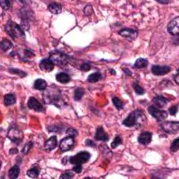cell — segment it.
<instances>
[{
    "label": "cell",
    "instance_id": "obj_27",
    "mask_svg": "<svg viewBox=\"0 0 179 179\" xmlns=\"http://www.w3.org/2000/svg\"><path fill=\"white\" fill-rule=\"evenodd\" d=\"M13 47L12 43L9 40L4 39L1 43V48L4 51H7Z\"/></svg>",
    "mask_w": 179,
    "mask_h": 179
},
{
    "label": "cell",
    "instance_id": "obj_31",
    "mask_svg": "<svg viewBox=\"0 0 179 179\" xmlns=\"http://www.w3.org/2000/svg\"><path fill=\"white\" fill-rule=\"evenodd\" d=\"M122 141L121 138H120V136H117L115 139H114L113 142L111 143V148L114 149L118 147V146H119L120 144H122Z\"/></svg>",
    "mask_w": 179,
    "mask_h": 179
},
{
    "label": "cell",
    "instance_id": "obj_21",
    "mask_svg": "<svg viewBox=\"0 0 179 179\" xmlns=\"http://www.w3.org/2000/svg\"><path fill=\"white\" fill-rule=\"evenodd\" d=\"M48 9L52 13L58 14L62 11V6L57 2H52L48 5Z\"/></svg>",
    "mask_w": 179,
    "mask_h": 179
},
{
    "label": "cell",
    "instance_id": "obj_4",
    "mask_svg": "<svg viewBox=\"0 0 179 179\" xmlns=\"http://www.w3.org/2000/svg\"><path fill=\"white\" fill-rule=\"evenodd\" d=\"M90 154L87 151H81L73 157H69V162L73 164H82L90 160Z\"/></svg>",
    "mask_w": 179,
    "mask_h": 179
},
{
    "label": "cell",
    "instance_id": "obj_23",
    "mask_svg": "<svg viewBox=\"0 0 179 179\" xmlns=\"http://www.w3.org/2000/svg\"><path fill=\"white\" fill-rule=\"evenodd\" d=\"M20 174V168L17 165L13 166L12 168L10 169L9 171H8V177L9 178H18Z\"/></svg>",
    "mask_w": 179,
    "mask_h": 179
},
{
    "label": "cell",
    "instance_id": "obj_6",
    "mask_svg": "<svg viewBox=\"0 0 179 179\" xmlns=\"http://www.w3.org/2000/svg\"><path fill=\"white\" fill-rule=\"evenodd\" d=\"M148 112L159 122L163 121L168 116V113L166 111L160 110V108L155 107L154 106H150L148 107Z\"/></svg>",
    "mask_w": 179,
    "mask_h": 179
},
{
    "label": "cell",
    "instance_id": "obj_19",
    "mask_svg": "<svg viewBox=\"0 0 179 179\" xmlns=\"http://www.w3.org/2000/svg\"><path fill=\"white\" fill-rule=\"evenodd\" d=\"M47 87V83L45 80L39 78L34 81V88L37 90H45Z\"/></svg>",
    "mask_w": 179,
    "mask_h": 179
},
{
    "label": "cell",
    "instance_id": "obj_10",
    "mask_svg": "<svg viewBox=\"0 0 179 179\" xmlns=\"http://www.w3.org/2000/svg\"><path fill=\"white\" fill-rule=\"evenodd\" d=\"M118 34L120 36L126 38L127 40L132 41L137 39L138 36V32L137 30H134V29H130V28H125L122 29L120 30Z\"/></svg>",
    "mask_w": 179,
    "mask_h": 179
},
{
    "label": "cell",
    "instance_id": "obj_1",
    "mask_svg": "<svg viewBox=\"0 0 179 179\" xmlns=\"http://www.w3.org/2000/svg\"><path fill=\"white\" fill-rule=\"evenodd\" d=\"M146 120V117L143 111L137 109L123 120L122 124L127 127H141L145 124Z\"/></svg>",
    "mask_w": 179,
    "mask_h": 179
},
{
    "label": "cell",
    "instance_id": "obj_18",
    "mask_svg": "<svg viewBox=\"0 0 179 179\" xmlns=\"http://www.w3.org/2000/svg\"><path fill=\"white\" fill-rule=\"evenodd\" d=\"M153 102L155 106H157L159 108H163L165 107L166 105L169 103V100L168 99H167L163 96H156L153 99Z\"/></svg>",
    "mask_w": 179,
    "mask_h": 179
},
{
    "label": "cell",
    "instance_id": "obj_25",
    "mask_svg": "<svg viewBox=\"0 0 179 179\" xmlns=\"http://www.w3.org/2000/svg\"><path fill=\"white\" fill-rule=\"evenodd\" d=\"M4 104L7 106V107L13 105L14 104H16V102L15 96H14L13 94H8V95H6L4 97Z\"/></svg>",
    "mask_w": 179,
    "mask_h": 179
},
{
    "label": "cell",
    "instance_id": "obj_13",
    "mask_svg": "<svg viewBox=\"0 0 179 179\" xmlns=\"http://www.w3.org/2000/svg\"><path fill=\"white\" fill-rule=\"evenodd\" d=\"M27 106L30 109L37 111V112H42L43 111V106L40 103L39 101L35 97H30L28 100Z\"/></svg>",
    "mask_w": 179,
    "mask_h": 179
},
{
    "label": "cell",
    "instance_id": "obj_5",
    "mask_svg": "<svg viewBox=\"0 0 179 179\" xmlns=\"http://www.w3.org/2000/svg\"><path fill=\"white\" fill-rule=\"evenodd\" d=\"M50 59H51L54 63L57 64V65L61 67H64L67 64V55H64L62 52L60 51H55L50 54Z\"/></svg>",
    "mask_w": 179,
    "mask_h": 179
},
{
    "label": "cell",
    "instance_id": "obj_12",
    "mask_svg": "<svg viewBox=\"0 0 179 179\" xmlns=\"http://www.w3.org/2000/svg\"><path fill=\"white\" fill-rule=\"evenodd\" d=\"M171 71V68L168 66L154 65L152 67L151 72L155 76H164Z\"/></svg>",
    "mask_w": 179,
    "mask_h": 179
},
{
    "label": "cell",
    "instance_id": "obj_34",
    "mask_svg": "<svg viewBox=\"0 0 179 179\" xmlns=\"http://www.w3.org/2000/svg\"><path fill=\"white\" fill-rule=\"evenodd\" d=\"M0 5L4 10H8L11 7V2L8 0H2L0 1Z\"/></svg>",
    "mask_w": 179,
    "mask_h": 179
},
{
    "label": "cell",
    "instance_id": "obj_20",
    "mask_svg": "<svg viewBox=\"0 0 179 179\" xmlns=\"http://www.w3.org/2000/svg\"><path fill=\"white\" fill-rule=\"evenodd\" d=\"M55 78H56V80L59 82V83L64 84L69 83L70 80H71V78H70L69 74H66V73H59V74L56 75Z\"/></svg>",
    "mask_w": 179,
    "mask_h": 179
},
{
    "label": "cell",
    "instance_id": "obj_40",
    "mask_svg": "<svg viewBox=\"0 0 179 179\" xmlns=\"http://www.w3.org/2000/svg\"><path fill=\"white\" fill-rule=\"evenodd\" d=\"M82 165L81 164H76V166L73 168V170H74V172H75L76 173H77V174H80V173L82 172Z\"/></svg>",
    "mask_w": 179,
    "mask_h": 179
},
{
    "label": "cell",
    "instance_id": "obj_36",
    "mask_svg": "<svg viewBox=\"0 0 179 179\" xmlns=\"http://www.w3.org/2000/svg\"><path fill=\"white\" fill-rule=\"evenodd\" d=\"M74 172H72L71 171L66 172L65 173H64L62 175L60 176V178H72V177H74Z\"/></svg>",
    "mask_w": 179,
    "mask_h": 179
},
{
    "label": "cell",
    "instance_id": "obj_33",
    "mask_svg": "<svg viewBox=\"0 0 179 179\" xmlns=\"http://www.w3.org/2000/svg\"><path fill=\"white\" fill-rule=\"evenodd\" d=\"M9 72L11 73H12V74L20 76V77H25V76H27V74H26L25 72L21 71V70L17 69H9Z\"/></svg>",
    "mask_w": 179,
    "mask_h": 179
},
{
    "label": "cell",
    "instance_id": "obj_14",
    "mask_svg": "<svg viewBox=\"0 0 179 179\" xmlns=\"http://www.w3.org/2000/svg\"><path fill=\"white\" fill-rule=\"evenodd\" d=\"M39 67L45 72H51L54 69V62L51 59H43L40 62Z\"/></svg>",
    "mask_w": 179,
    "mask_h": 179
},
{
    "label": "cell",
    "instance_id": "obj_41",
    "mask_svg": "<svg viewBox=\"0 0 179 179\" xmlns=\"http://www.w3.org/2000/svg\"><path fill=\"white\" fill-rule=\"evenodd\" d=\"M86 145L87 146H89V147H95L96 146L95 142L90 139H87L86 141Z\"/></svg>",
    "mask_w": 179,
    "mask_h": 179
},
{
    "label": "cell",
    "instance_id": "obj_24",
    "mask_svg": "<svg viewBox=\"0 0 179 179\" xmlns=\"http://www.w3.org/2000/svg\"><path fill=\"white\" fill-rule=\"evenodd\" d=\"M148 65V62L144 58H139L136 62H135L134 67L137 69H143L147 67Z\"/></svg>",
    "mask_w": 179,
    "mask_h": 179
},
{
    "label": "cell",
    "instance_id": "obj_22",
    "mask_svg": "<svg viewBox=\"0 0 179 179\" xmlns=\"http://www.w3.org/2000/svg\"><path fill=\"white\" fill-rule=\"evenodd\" d=\"M39 173H40V167L39 166L34 165V167H32V169H30L29 171H27V175L29 177L35 178L38 177Z\"/></svg>",
    "mask_w": 179,
    "mask_h": 179
},
{
    "label": "cell",
    "instance_id": "obj_28",
    "mask_svg": "<svg viewBox=\"0 0 179 179\" xmlns=\"http://www.w3.org/2000/svg\"><path fill=\"white\" fill-rule=\"evenodd\" d=\"M102 78V75L100 73H94V74H90L88 78H87V81L90 83H96V82L99 81Z\"/></svg>",
    "mask_w": 179,
    "mask_h": 179
},
{
    "label": "cell",
    "instance_id": "obj_7",
    "mask_svg": "<svg viewBox=\"0 0 179 179\" xmlns=\"http://www.w3.org/2000/svg\"><path fill=\"white\" fill-rule=\"evenodd\" d=\"M8 137L11 142L18 144L23 139V133L17 127H11L8 132Z\"/></svg>",
    "mask_w": 179,
    "mask_h": 179
},
{
    "label": "cell",
    "instance_id": "obj_42",
    "mask_svg": "<svg viewBox=\"0 0 179 179\" xmlns=\"http://www.w3.org/2000/svg\"><path fill=\"white\" fill-rule=\"evenodd\" d=\"M123 71H124V72L125 73V74L127 75V76H131L132 75V72H131V71L129 69L124 68V69H123Z\"/></svg>",
    "mask_w": 179,
    "mask_h": 179
},
{
    "label": "cell",
    "instance_id": "obj_45",
    "mask_svg": "<svg viewBox=\"0 0 179 179\" xmlns=\"http://www.w3.org/2000/svg\"><path fill=\"white\" fill-rule=\"evenodd\" d=\"M159 3H161V4H168L169 2V1H157Z\"/></svg>",
    "mask_w": 179,
    "mask_h": 179
},
{
    "label": "cell",
    "instance_id": "obj_39",
    "mask_svg": "<svg viewBox=\"0 0 179 179\" xmlns=\"http://www.w3.org/2000/svg\"><path fill=\"white\" fill-rule=\"evenodd\" d=\"M81 71H83V72H88L90 69V65L87 62L83 63L81 66Z\"/></svg>",
    "mask_w": 179,
    "mask_h": 179
},
{
    "label": "cell",
    "instance_id": "obj_26",
    "mask_svg": "<svg viewBox=\"0 0 179 179\" xmlns=\"http://www.w3.org/2000/svg\"><path fill=\"white\" fill-rule=\"evenodd\" d=\"M85 93V90L82 87H77L74 90V98L76 101H79L81 100L83 97V96L84 95Z\"/></svg>",
    "mask_w": 179,
    "mask_h": 179
},
{
    "label": "cell",
    "instance_id": "obj_8",
    "mask_svg": "<svg viewBox=\"0 0 179 179\" xmlns=\"http://www.w3.org/2000/svg\"><path fill=\"white\" fill-rule=\"evenodd\" d=\"M74 137L68 136L61 140L60 143V149L62 152H66L71 150L74 146Z\"/></svg>",
    "mask_w": 179,
    "mask_h": 179
},
{
    "label": "cell",
    "instance_id": "obj_2",
    "mask_svg": "<svg viewBox=\"0 0 179 179\" xmlns=\"http://www.w3.org/2000/svg\"><path fill=\"white\" fill-rule=\"evenodd\" d=\"M43 98L46 104H54L57 107H60L63 103L62 94L57 89H48L43 93Z\"/></svg>",
    "mask_w": 179,
    "mask_h": 179
},
{
    "label": "cell",
    "instance_id": "obj_17",
    "mask_svg": "<svg viewBox=\"0 0 179 179\" xmlns=\"http://www.w3.org/2000/svg\"><path fill=\"white\" fill-rule=\"evenodd\" d=\"M95 139L97 141H104V142H108L109 140V137L105 132L102 127H98L97 129V132L95 136Z\"/></svg>",
    "mask_w": 179,
    "mask_h": 179
},
{
    "label": "cell",
    "instance_id": "obj_9",
    "mask_svg": "<svg viewBox=\"0 0 179 179\" xmlns=\"http://www.w3.org/2000/svg\"><path fill=\"white\" fill-rule=\"evenodd\" d=\"M162 130L167 134H176L179 129L178 122H164L161 125Z\"/></svg>",
    "mask_w": 179,
    "mask_h": 179
},
{
    "label": "cell",
    "instance_id": "obj_32",
    "mask_svg": "<svg viewBox=\"0 0 179 179\" xmlns=\"http://www.w3.org/2000/svg\"><path fill=\"white\" fill-rule=\"evenodd\" d=\"M179 148V139L177 138V139L174 140V142H172V146H171V151L172 152H176L178 151V150Z\"/></svg>",
    "mask_w": 179,
    "mask_h": 179
},
{
    "label": "cell",
    "instance_id": "obj_3",
    "mask_svg": "<svg viewBox=\"0 0 179 179\" xmlns=\"http://www.w3.org/2000/svg\"><path fill=\"white\" fill-rule=\"evenodd\" d=\"M6 31H7L8 35L13 38L14 40H16L17 37L25 38V32L23 29L20 27L19 25L16 24L15 22L9 21L7 25H6Z\"/></svg>",
    "mask_w": 179,
    "mask_h": 179
},
{
    "label": "cell",
    "instance_id": "obj_15",
    "mask_svg": "<svg viewBox=\"0 0 179 179\" xmlns=\"http://www.w3.org/2000/svg\"><path fill=\"white\" fill-rule=\"evenodd\" d=\"M57 146V137L55 136H52L46 141L44 145V150L47 152H50L54 150Z\"/></svg>",
    "mask_w": 179,
    "mask_h": 179
},
{
    "label": "cell",
    "instance_id": "obj_44",
    "mask_svg": "<svg viewBox=\"0 0 179 179\" xmlns=\"http://www.w3.org/2000/svg\"><path fill=\"white\" fill-rule=\"evenodd\" d=\"M175 81H176V83L178 84V71L177 73V75L175 76Z\"/></svg>",
    "mask_w": 179,
    "mask_h": 179
},
{
    "label": "cell",
    "instance_id": "obj_29",
    "mask_svg": "<svg viewBox=\"0 0 179 179\" xmlns=\"http://www.w3.org/2000/svg\"><path fill=\"white\" fill-rule=\"evenodd\" d=\"M113 103L114 104V106L118 108V110H121L124 107V104H123V102L120 100V99L118 97H113Z\"/></svg>",
    "mask_w": 179,
    "mask_h": 179
},
{
    "label": "cell",
    "instance_id": "obj_35",
    "mask_svg": "<svg viewBox=\"0 0 179 179\" xmlns=\"http://www.w3.org/2000/svg\"><path fill=\"white\" fill-rule=\"evenodd\" d=\"M32 146H33V143H32V142H31L26 143L24 147H23V148L22 149V151H21L22 153L27 154V152L30 151V150L32 148Z\"/></svg>",
    "mask_w": 179,
    "mask_h": 179
},
{
    "label": "cell",
    "instance_id": "obj_37",
    "mask_svg": "<svg viewBox=\"0 0 179 179\" xmlns=\"http://www.w3.org/2000/svg\"><path fill=\"white\" fill-rule=\"evenodd\" d=\"M169 112L172 116H175L178 112V107L177 106H172V107L169 108Z\"/></svg>",
    "mask_w": 179,
    "mask_h": 179
},
{
    "label": "cell",
    "instance_id": "obj_11",
    "mask_svg": "<svg viewBox=\"0 0 179 179\" xmlns=\"http://www.w3.org/2000/svg\"><path fill=\"white\" fill-rule=\"evenodd\" d=\"M167 31L172 35H178L179 33V17L172 19L167 25Z\"/></svg>",
    "mask_w": 179,
    "mask_h": 179
},
{
    "label": "cell",
    "instance_id": "obj_16",
    "mask_svg": "<svg viewBox=\"0 0 179 179\" xmlns=\"http://www.w3.org/2000/svg\"><path fill=\"white\" fill-rule=\"evenodd\" d=\"M152 134L149 132H145L139 135L138 138V142L143 146H147L151 142Z\"/></svg>",
    "mask_w": 179,
    "mask_h": 179
},
{
    "label": "cell",
    "instance_id": "obj_30",
    "mask_svg": "<svg viewBox=\"0 0 179 179\" xmlns=\"http://www.w3.org/2000/svg\"><path fill=\"white\" fill-rule=\"evenodd\" d=\"M133 87H134V91L136 92L137 94H138V95H142L145 93V90H143L142 87H141L139 84H138V83H137V82H134V83H133Z\"/></svg>",
    "mask_w": 179,
    "mask_h": 179
},
{
    "label": "cell",
    "instance_id": "obj_43",
    "mask_svg": "<svg viewBox=\"0 0 179 179\" xmlns=\"http://www.w3.org/2000/svg\"><path fill=\"white\" fill-rule=\"evenodd\" d=\"M10 151H11V152H10V153H11V154L17 153V149H16V148H13V149H11Z\"/></svg>",
    "mask_w": 179,
    "mask_h": 179
},
{
    "label": "cell",
    "instance_id": "obj_38",
    "mask_svg": "<svg viewBox=\"0 0 179 179\" xmlns=\"http://www.w3.org/2000/svg\"><path fill=\"white\" fill-rule=\"evenodd\" d=\"M67 134H68V136H71V137H75L76 135L78 134V132L76 131V130H75V129L69 128V130L67 131Z\"/></svg>",
    "mask_w": 179,
    "mask_h": 179
}]
</instances>
